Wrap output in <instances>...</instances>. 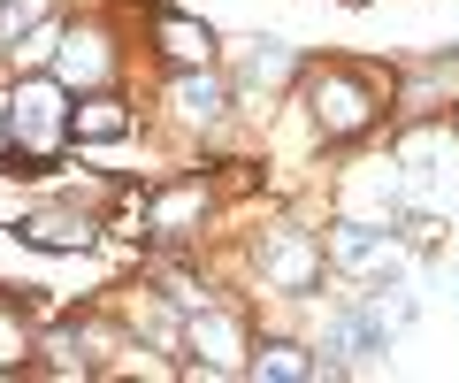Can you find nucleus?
<instances>
[{
  "label": "nucleus",
  "mask_w": 459,
  "mask_h": 383,
  "mask_svg": "<svg viewBox=\"0 0 459 383\" xmlns=\"http://www.w3.org/2000/svg\"><path fill=\"white\" fill-rule=\"evenodd\" d=\"M161 47L177 54V62H207L214 31H207V23H184V16H161Z\"/></svg>",
  "instance_id": "f257e3e1"
},
{
  "label": "nucleus",
  "mask_w": 459,
  "mask_h": 383,
  "mask_svg": "<svg viewBox=\"0 0 459 383\" xmlns=\"http://www.w3.org/2000/svg\"><path fill=\"white\" fill-rule=\"evenodd\" d=\"M84 131H92V138H115V131H123V116H115V100H92V116H84Z\"/></svg>",
  "instance_id": "20e7f679"
},
{
  "label": "nucleus",
  "mask_w": 459,
  "mask_h": 383,
  "mask_svg": "<svg viewBox=\"0 0 459 383\" xmlns=\"http://www.w3.org/2000/svg\"><path fill=\"white\" fill-rule=\"evenodd\" d=\"M23 238H31V246H84V222H54V215H39V222H23Z\"/></svg>",
  "instance_id": "f03ea898"
},
{
  "label": "nucleus",
  "mask_w": 459,
  "mask_h": 383,
  "mask_svg": "<svg viewBox=\"0 0 459 383\" xmlns=\"http://www.w3.org/2000/svg\"><path fill=\"white\" fill-rule=\"evenodd\" d=\"M261 368H268V376H307V361H299L291 345H268V353H261Z\"/></svg>",
  "instance_id": "7ed1b4c3"
}]
</instances>
